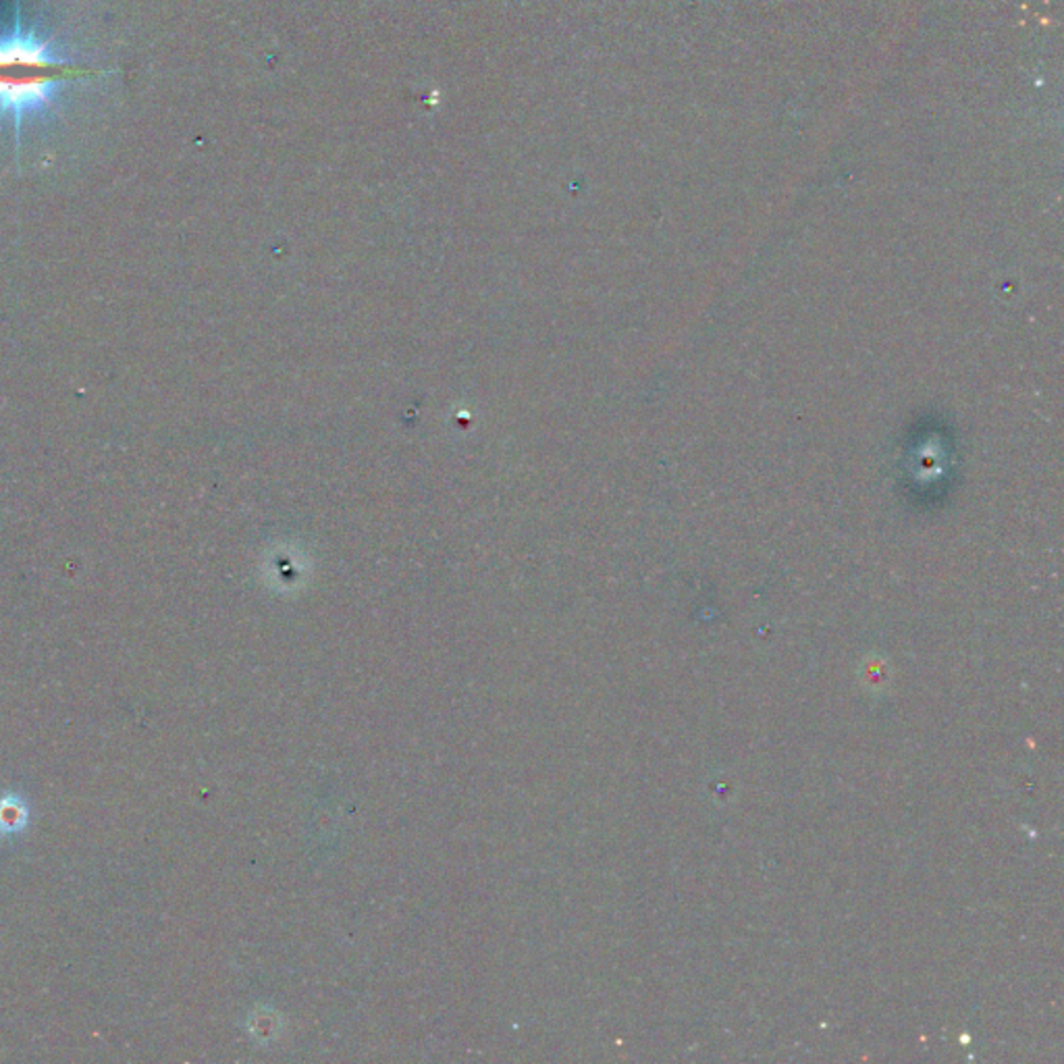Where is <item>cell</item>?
Segmentation results:
<instances>
[{"label":"cell","mask_w":1064,"mask_h":1064,"mask_svg":"<svg viewBox=\"0 0 1064 1064\" xmlns=\"http://www.w3.org/2000/svg\"><path fill=\"white\" fill-rule=\"evenodd\" d=\"M102 74L63 56L51 37L25 30L18 2L11 32L0 34V119L11 123L15 150L28 117L46 115L67 84Z\"/></svg>","instance_id":"6da1fadb"}]
</instances>
